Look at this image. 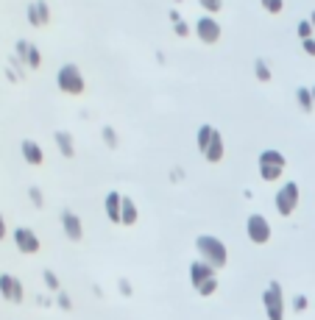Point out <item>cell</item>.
I'll return each mask as SVG.
<instances>
[{"mask_svg": "<svg viewBox=\"0 0 315 320\" xmlns=\"http://www.w3.org/2000/svg\"><path fill=\"white\" fill-rule=\"evenodd\" d=\"M212 137H215V128L209 126V123H204V126L198 128V137H195V142H198V151L204 153L206 148H209V142H212Z\"/></svg>", "mask_w": 315, "mask_h": 320, "instance_id": "ac0fdd59", "label": "cell"}, {"mask_svg": "<svg viewBox=\"0 0 315 320\" xmlns=\"http://www.w3.org/2000/svg\"><path fill=\"white\" fill-rule=\"evenodd\" d=\"M103 209H106V218L112 223H120V209H123V195L117 189L106 192V200H103Z\"/></svg>", "mask_w": 315, "mask_h": 320, "instance_id": "7c38bea8", "label": "cell"}, {"mask_svg": "<svg viewBox=\"0 0 315 320\" xmlns=\"http://www.w3.org/2000/svg\"><path fill=\"white\" fill-rule=\"evenodd\" d=\"M56 145H59V153L61 156H73L75 153V145H73V137H70V134L67 131H56Z\"/></svg>", "mask_w": 315, "mask_h": 320, "instance_id": "e0dca14e", "label": "cell"}, {"mask_svg": "<svg viewBox=\"0 0 315 320\" xmlns=\"http://www.w3.org/2000/svg\"><path fill=\"white\" fill-rule=\"evenodd\" d=\"M170 20H173V25L182 23V14H179V12H170Z\"/></svg>", "mask_w": 315, "mask_h": 320, "instance_id": "74e56055", "label": "cell"}, {"mask_svg": "<svg viewBox=\"0 0 315 320\" xmlns=\"http://www.w3.org/2000/svg\"><path fill=\"white\" fill-rule=\"evenodd\" d=\"M6 78H9V81H20V75H17V73H14L12 67H6Z\"/></svg>", "mask_w": 315, "mask_h": 320, "instance_id": "e575fe53", "label": "cell"}, {"mask_svg": "<svg viewBox=\"0 0 315 320\" xmlns=\"http://www.w3.org/2000/svg\"><path fill=\"white\" fill-rule=\"evenodd\" d=\"M296 206H298V184L296 181L282 184L276 192V211L282 218H290L293 211H296Z\"/></svg>", "mask_w": 315, "mask_h": 320, "instance_id": "5b68a950", "label": "cell"}, {"mask_svg": "<svg viewBox=\"0 0 315 320\" xmlns=\"http://www.w3.org/2000/svg\"><path fill=\"white\" fill-rule=\"evenodd\" d=\"M14 245H17L20 254H37L39 251V237L31 229H23V226H20V229L14 231Z\"/></svg>", "mask_w": 315, "mask_h": 320, "instance_id": "30bf717a", "label": "cell"}, {"mask_svg": "<svg viewBox=\"0 0 315 320\" xmlns=\"http://www.w3.org/2000/svg\"><path fill=\"white\" fill-rule=\"evenodd\" d=\"M309 92H312V103H315V86H312V89H309Z\"/></svg>", "mask_w": 315, "mask_h": 320, "instance_id": "ab89813d", "label": "cell"}, {"mask_svg": "<svg viewBox=\"0 0 315 320\" xmlns=\"http://www.w3.org/2000/svg\"><path fill=\"white\" fill-rule=\"evenodd\" d=\"M195 248H198L201 259H204L206 265H212L215 270L226 267V262H229V251H226V245L212 234H201L198 240H195Z\"/></svg>", "mask_w": 315, "mask_h": 320, "instance_id": "6da1fadb", "label": "cell"}, {"mask_svg": "<svg viewBox=\"0 0 315 320\" xmlns=\"http://www.w3.org/2000/svg\"><path fill=\"white\" fill-rule=\"evenodd\" d=\"M120 223H123V226H134V223H137V206H134V200H131V198H126V195H123Z\"/></svg>", "mask_w": 315, "mask_h": 320, "instance_id": "2e32d148", "label": "cell"}, {"mask_svg": "<svg viewBox=\"0 0 315 320\" xmlns=\"http://www.w3.org/2000/svg\"><path fill=\"white\" fill-rule=\"evenodd\" d=\"M260 164H268V167H282V170H285L287 159L282 156V153H279V151H273V148H268V151H262V153H260Z\"/></svg>", "mask_w": 315, "mask_h": 320, "instance_id": "9a60e30c", "label": "cell"}, {"mask_svg": "<svg viewBox=\"0 0 315 320\" xmlns=\"http://www.w3.org/2000/svg\"><path fill=\"white\" fill-rule=\"evenodd\" d=\"M173 31H176V37H190V25L184 23V20H182V23L173 25Z\"/></svg>", "mask_w": 315, "mask_h": 320, "instance_id": "1f68e13d", "label": "cell"}, {"mask_svg": "<svg viewBox=\"0 0 315 320\" xmlns=\"http://www.w3.org/2000/svg\"><path fill=\"white\" fill-rule=\"evenodd\" d=\"M309 23H312V31H315V12L309 14Z\"/></svg>", "mask_w": 315, "mask_h": 320, "instance_id": "f35d334b", "label": "cell"}, {"mask_svg": "<svg viewBox=\"0 0 315 320\" xmlns=\"http://www.w3.org/2000/svg\"><path fill=\"white\" fill-rule=\"evenodd\" d=\"M190 281H193V290L204 298L218 290V273H215L212 265H206L204 259H195L190 265Z\"/></svg>", "mask_w": 315, "mask_h": 320, "instance_id": "7a4b0ae2", "label": "cell"}, {"mask_svg": "<svg viewBox=\"0 0 315 320\" xmlns=\"http://www.w3.org/2000/svg\"><path fill=\"white\" fill-rule=\"evenodd\" d=\"M176 3H182V0H176Z\"/></svg>", "mask_w": 315, "mask_h": 320, "instance_id": "60d3db41", "label": "cell"}, {"mask_svg": "<svg viewBox=\"0 0 315 320\" xmlns=\"http://www.w3.org/2000/svg\"><path fill=\"white\" fill-rule=\"evenodd\" d=\"M117 287H120L123 295H131V284H128V278H120V284H117Z\"/></svg>", "mask_w": 315, "mask_h": 320, "instance_id": "836d02e7", "label": "cell"}, {"mask_svg": "<svg viewBox=\"0 0 315 320\" xmlns=\"http://www.w3.org/2000/svg\"><path fill=\"white\" fill-rule=\"evenodd\" d=\"M262 9H265L268 14H279L282 9H285V0H260Z\"/></svg>", "mask_w": 315, "mask_h": 320, "instance_id": "cb8c5ba5", "label": "cell"}, {"mask_svg": "<svg viewBox=\"0 0 315 320\" xmlns=\"http://www.w3.org/2000/svg\"><path fill=\"white\" fill-rule=\"evenodd\" d=\"M14 53H17L20 59L25 61V67H31V70L42 67V53H39L37 45H31V42H25V39H20V42L14 45Z\"/></svg>", "mask_w": 315, "mask_h": 320, "instance_id": "9c48e42d", "label": "cell"}, {"mask_svg": "<svg viewBox=\"0 0 315 320\" xmlns=\"http://www.w3.org/2000/svg\"><path fill=\"white\" fill-rule=\"evenodd\" d=\"M307 295H296L293 298V312H304V309H307Z\"/></svg>", "mask_w": 315, "mask_h": 320, "instance_id": "4dcf8cb0", "label": "cell"}, {"mask_svg": "<svg viewBox=\"0 0 315 320\" xmlns=\"http://www.w3.org/2000/svg\"><path fill=\"white\" fill-rule=\"evenodd\" d=\"M296 100H298V106H301V112H312V92L307 89V86H298L296 89Z\"/></svg>", "mask_w": 315, "mask_h": 320, "instance_id": "d6986e66", "label": "cell"}, {"mask_svg": "<svg viewBox=\"0 0 315 320\" xmlns=\"http://www.w3.org/2000/svg\"><path fill=\"white\" fill-rule=\"evenodd\" d=\"M101 137H103V142H106V148H117V134H115L112 126H103Z\"/></svg>", "mask_w": 315, "mask_h": 320, "instance_id": "603a6c76", "label": "cell"}, {"mask_svg": "<svg viewBox=\"0 0 315 320\" xmlns=\"http://www.w3.org/2000/svg\"><path fill=\"white\" fill-rule=\"evenodd\" d=\"M56 303H59V306L64 309V312H70V309H73V301H70V295H67V292H59V298H56Z\"/></svg>", "mask_w": 315, "mask_h": 320, "instance_id": "f546056e", "label": "cell"}, {"mask_svg": "<svg viewBox=\"0 0 315 320\" xmlns=\"http://www.w3.org/2000/svg\"><path fill=\"white\" fill-rule=\"evenodd\" d=\"M42 281H45V287H48V290H59V276H56L53 270H45L42 273Z\"/></svg>", "mask_w": 315, "mask_h": 320, "instance_id": "484cf974", "label": "cell"}, {"mask_svg": "<svg viewBox=\"0 0 315 320\" xmlns=\"http://www.w3.org/2000/svg\"><path fill=\"white\" fill-rule=\"evenodd\" d=\"M285 170L282 167H268V164H260V178L262 181H279Z\"/></svg>", "mask_w": 315, "mask_h": 320, "instance_id": "ffe728a7", "label": "cell"}, {"mask_svg": "<svg viewBox=\"0 0 315 320\" xmlns=\"http://www.w3.org/2000/svg\"><path fill=\"white\" fill-rule=\"evenodd\" d=\"M301 48H304V53H307V56H312V59H315V37L312 39H304Z\"/></svg>", "mask_w": 315, "mask_h": 320, "instance_id": "d6a6232c", "label": "cell"}, {"mask_svg": "<svg viewBox=\"0 0 315 320\" xmlns=\"http://www.w3.org/2000/svg\"><path fill=\"white\" fill-rule=\"evenodd\" d=\"M170 178H173V181H182V178H184V173H182V170H173V173H170Z\"/></svg>", "mask_w": 315, "mask_h": 320, "instance_id": "d590c367", "label": "cell"}, {"mask_svg": "<svg viewBox=\"0 0 315 320\" xmlns=\"http://www.w3.org/2000/svg\"><path fill=\"white\" fill-rule=\"evenodd\" d=\"M25 14H28V23L34 25V28H42V25H45L42 14H39V9H37V3H28V9H25Z\"/></svg>", "mask_w": 315, "mask_h": 320, "instance_id": "44dd1931", "label": "cell"}, {"mask_svg": "<svg viewBox=\"0 0 315 320\" xmlns=\"http://www.w3.org/2000/svg\"><path fill=\"white\" fill-rule=\"evenodd\" d=\"M296 31H298V37H301V42H304V39H312V34H315V31H312V23H309V20H301Z\"/></svg>", "mask_w": 315, "mask_h": 320, "instance_id": "d4e9b609", "label": "cell"}, {"mask_svg": "<svg viewBox=\"0 0 315 320\" xmlns=\"http://www.w3.org/2000/svg\"><path fill=\"white\" fill-rule=\"evenodd\" d=\"M204 156H206V162H220L223 159V137H220L218 131H215V137H212V142H209V148L204 151Z\"/></svg>", "mask_w": 315, "mask_h": 320, "instance_id": "5bb4252c", "label": "cell"}, {"mask_svg": "<svg viewBox=\"0 0 315 320\" xmlns=\"http://www.w3.org/2000/svg\"><path fill=\"white\" fill-rule=\"evenodd\" d=\"M56 84H59V89L64 92V95H81L84 92V75H81V70L75 64H61L59 73H56Z\"/></svg>", "mask_w": 315, "mask_h": 320, "instance_id": "3957f363", "label": "cell"}, {"mask_svg": "<svg viewBox=\"0 0 315 320\" xmlns=\"http://www.w3.org/2000/svg\"><path fill=\"white\" fill-rule=\"evenodd\" d=\"M246 234H249V240L254 242V245H265V242L271 240L273 229H271V223H268V218L251 215V218L246 220Z\"/></svg>", "mask_w": 315, "mask_h": 320, "instance_id": "8992f818", "label": "cell"}, {"mask_svg": "<svg viewBox=\"0 0 315 320\" xmlns=\"http://www.w3.org/2000/svg\"><path fill=\"white\" fill-rule=\"evenodd\" d=\"M254 73H257V78L265 81V84L271 81V67H268L265 59H257V61H254Z\"/></svg>", "mask_w": 315, "mask_h": 320, "instance_id": "7402d4cb", "label": "cell"}, {"mask_svg": "<svg viewBox=\"0 0 315 320\" xmlns=\"http://www.w3.org/2000/svg\"><path fill=\"white\" fill-rule=\"evenodd\" d=\"M6 237V220H3V215H0V240Z\"/></svg>", "mask_w": 315, "mask_h": 320, "instance_id": "8d00e7d4", "label": "cell"}, {"mask_svg": "<svg viewBox=\"0 0 315 320\" xmlns=\"http://www.w3.org/2000/svg\"><path fill=\"white\" fill-rule=\"evenodd\" d=\"M201 3V9H206V12H220V9H223V0H198Z\"/></svg>", "mask_w": 315, "mask_h": 320, "instance_id": "83f0119b", "label": "cell"}, {"mask_svg": "<svg viewBox=\"0 0 315 320\" xmlns=\"http://www.w3.org/2000/svg\"><path fill=\"white\" fill-rule=\"evenodd\" d=\"M220 23L215 17H201L198 23H195V34H198V39L204 45H215L220 39Z\"/></svg>", "mask_w": 315, "mask_h": 320, "instance_id": "52a82bcc", "label": "cell"}, {"mask_svg": "<svg viewBox=\"0 0 315 320\" xmlns=\"http://www.w3.org/2000/svg\"><path fill=\"white\" fill-rule=\"evenodd\" d=\"M9 67H12V70H14V73H17V75H20V78H23V73H25V61L20 59L17 53H14L12 59H9Z\"/></svg>", "mask_w": 315, "mask_h": 320, "instance_id": "4316f807", "label": "cell"}, {"mask_svg": "<svg viewBox=\"0 0 315 320\" xmlns=\"http://www.w3.org/2000/svg\"><path fill=\"white\" fill-rule=\"evenodd\" d=\"M61 229H64L67 240H73V242H78L81 237H84V229H81L78 215H75V211H70V209L61 211Z\"/></svg>", "mask_w": 315, "mask_h": 320, "instance_id": "8fae6325", "label": "cell"}, {"mask_svg": "<svg viewBox=\"0 0 315 320\" xmlns=\"http://www.w3.org/2000/svg\"><path fill=\"white\" fill-rule=\"evenodd\" d=\"M28 198H31V203H34V206H45V198H42V189H39V187H31L28 189Z\"/></svg>", "mask_w": 315, "mask_h": 320, "instance_id": "f1b7e54d", "label": "cell"}, {"mask_svg": "<svg viewBox=\"0 0 315 320\" xmlns=\"http://www.w3.org/2000/svg\"><path fill=\"white\" fill-rule=\"evenodd\" d=\"M0 295L12 303H23V295H25L23 281H20L17 276H12V273H3V276H0Z\"/></svg>", "mask_w": 315, "mask_h": 320, "instance_id": "ba28073f", "label": "cell"}, {"mask_svg": "<svg viewBox=\"0 0 315 320\" xmlns=\"http://www.w3.org/2000/svg\"><path fill=\"white\" fill-rule=\"evenodd\" d=\"M23 159L28 164H34V167H37V164H42L45 162V153H42V148L37 145V142H34V139H23Z\"/></svg>", "mask_w": 315, "mask_h": 320, "instance_id": "4fadbf2b", "label": "cell"}, {"mask_svg": "<svg viewBox=\"0 0 315 320\" xmlns=\"http://www.w3.org/2000/svg\"><path fill=\"white\" fill-rule=\"evenodd\" d=\"M262 306H265L268 320H285V295H282V284L271 281L262 292Z\"/></svg>", "mask_w": 315, "mask_h": 320, "instance_id": "277c9868", "label": "cell"}]
</instances>
